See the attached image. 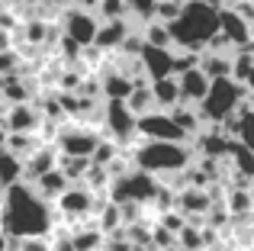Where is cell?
Segmentation results:
<instances>
[{"instance_id": "obj_15", "label": "cell", "mask_w": 254, "mask_h": 251, "mask_svg": "<svg viewBox=\"0 0 254 251\" xmlns=\"http://www.w3.org/2000/svg\"><path fill=\"white\" fill-rule=\"evenodd\" d=\"M212 209V200H209V190H203V187H184L177 193V213L184 216H190V213H209Z\"/></svg>"}, {"instance_id": "obj_41", "label": "cell", "mask_w": 254, "mask_h": 251, "mask_svg": "<svg viewBox=\"0 0 254 251\" xmlns=\"http://www.w3.org/2000/svg\"><path fill=\"white\" fill-rule=\"evenodd\" d=\"M45 3H49V0H45Z\"/></svg>"}, {"instance_id": "obj_6", "label": "cell", "mask_w": 254, "mask_h": 251, "mask_svg": "<svg viewBox=\"0 0 254 251\" xmlns=\"http://www.w3.org/2000/svg\"><path fill=\"white\" fill-rule=\"evenodd\" d=\"M97 16H93L90 10H84V6H71L68 13H64V23H62V32L71 39V42H77L81 49L87 45H93V39H97Z\"/></svg>"}, {"instance_id": "obj_32", "label": "cell", "mask_w": 254, "mask_h": 251, "mask_svg": "<svg viewBox=\"0 0 254 251\" xmlns=\"http://www.w3.org/2000/svg\"><path fill=\"white\" fill-rule=\"evenodd\" d=\"M119 226H123V209L116 203H110L103 209V216H100V232H116Z\"/></svg>"}, {"instance_id": "obj_20", "label": "cell", "mask_w": 254, "mask_h": 251, "mask_svg": "<svg viewBox=\"0 0 254 251\" xmlns=\"http://www.w3.org/2000/svg\"><path fill=\"white\" fill-rule=\"evenodd\" d=\"M168 116L174 120V126H177V129L184 132L187 138L199 135V126H203V116H199V110H190V107H174Z\"/></svg>"}, {"instance_id": "obj_12", "label": "cell", "mask_w": 254, "mask_h": 251, "mask_svg": "<svg viewBox=\"0 0 254 251\" xmlns=\"http://www.w3.org/2000/svg\"><path fill=\"white\" fill-rule=\"evenodd\" d=\"M55 206L62 209L68 219H81V216H87V213L93 209V190H87L84 184H71V187L62 193V200H58Z\"/></svg>"}, {"instance_id": "obj_24", "label": "cell", "mask_w": 254, "mask_h": 251, "mask_svg": "<svg viewBox=\"0 0 254 251\" xmlns=\"http://www.w3.org/2000/svg\"><path fill=\"white\" fill-rule=\"evenodd\" d=\"M0 97L3 100H10L13 107H19V103L29 100V84H23L19 77H0Z\"/></svg>"}, {"instance_id": "obj_21", "label": "cell", "mask_w": 254, "mask_h": 251, "mask_svg": "<svg viewBox=\"0 0 254 251\" xmlns=\"http://www.w3.org/2000/svg\"><path fill=\"white\" fill-rule=\"evenodd\" d=\"M90 168H93L90 158H68V155L58 158V171H62L71 184H84V177H87V171H90Z\"/></svg>"}, {"instance_id": "obj_4", "label": "cell", "mask_w": 254, "mask_h": 251, "mask_svg": "<svg viewBox=\"0 0 254 251\" xmlns=\"http://www.w3.org/2000/svg\"><path fill=\"white\" fill-rule=\"evenodd\" d=\"M245 94H248V90H245V84H238L235 77H219V81H212L209 97L199 103V116H203V123L209 120V123L222 126L229 116L238 113Z\"/></svg>"}, {"instance_id": "obj_5", "label": "cell", "mask_w": 254, "mask_h": 251, "mask_svg": "<svg viewBox=\"0 0 254 251\" xmlns=\"http://www.w3.org/2000/svg\"><path fill=\"white\" fill-rule=\"evenodd\" d=\"M103 126L110 132V138L116 145H126L135 138L138 132V116L129 110L126 100H106V110H103Z\"/></svg>"}, {"instance_id": "obj_35", "label": "cell", "mask_w": 254, "mask_h": 251, "mask_svg": "<svg viewBox=\"0 0 254 251\" xmlns=\"http://www.w3.org/2000/svg\"><path fill=\"white\" fill-rule=\"evenodd\" d=\"M19 64V55L16 52H0V77H10Z\"/></svg>"}, {"instance_id": "obj_31", "label": "cell", "mask_w": 254, "mask_h": 251, "mask_svg": "<svg viewBox=\"0 0 254 251\" xmlns=\"http://www.w3.org/2000/svg\"><path fill=\"white\" fill-rule=\"evenodd\" d=\"M100 16H103V23H113V19H126V0H100Z\"/></svg>"}, {"instance_id": "obj_29", "label": "cell", "mask_w": 254, "mask_h": 251, "mask_svg": "<svg viewBox=\"0 0 254 251\" xmlns=\"http://www.w3.org/2000/svg\"><path fill=\"white\" fill-rule=\"evenodd\" d=\"M116 158H119V145L110 138V142H100V145H97V151H93L90 161L97 164V168H110V164L116 161Z\"/></svg>"}, {"instance_id": "obj_26", "label": "cell", "mask_w": 254, "mask_h": 251, "mask_svg": "<svg viewBox=\"0 0 254 251\" xmlns=\"http://www.w3.org/2000/svg\"><path fill=\"white\" fill-rule=\"evenodd\" d=\"M184 13V0H158V10H155V19L164 26H174Z\"/></svg>"}, {"instance_id": "obj_17", "label": "cell", "mask_w": 254, "mask_h": 251, "mask_svg": "<svg viewBox=\"0 0 254 251\" xmlns=\"http://www.w3.org/2000/svg\"><path fill=\"white\" fill-rule=\"evenodd\" d=\"M68 187H71V181H68V177H64V174H62L58 168L52 171V174L39 177V181L32 184V190H36V193L42 196L45 203H58V200H62V193H64Z\"/></svg>"}, {"instance_id": "obj_38", "label": "cell", "mask_w": 254, "mask_h": 251, "mask_svg": "<svg viewBox=\"0 0 254 251\" xmlns=\"http://www.w3.org/2000/svg\"><path fill=\"white\" fill-rule=\"evenodd\" d=\"M6 248H10V235L0 229V251H6Z\"/></svg>"}, {"instance_id": "obj_14", "label": "cell", "mask_w": 254, "mask_h": 251, "mask_svg": "<svg viewBox=\"0 0 254 251\" xmlns=\"http://www.w3.org/2000/svg\"><path fill=\"white\" fill-rule=\"evenodd\" d=\"M180 81V103H203L206 97H209V87H212V81L203 74L199 68H193V71H184V74L177 77Z\"/></svg>"}, {"instance_id": "obj_30", "label": "cell", "mask_w": 254, "mask_h": 251, "mask_svg": "<svg viewBox=\"0 0 254 251\" xmlns=\"http://www.w3.org/2000/svg\"><path fill=\"white\" fill-rule=\"evenodd\" d=\"M126 10H129L132 16L145 19V23H151V19H155V10H158V0H126Z\"/></svg>"}, {"instance_id": "obj_9", "label": "cell", "mask_w": 254, "mask_h": 251, "mask_svg": "<svg viewBox=\"0 0 254 251\" xmlns=\"http://www.w3.org/2000/svg\"><path fill=\"white\" fill-rule=\"evenodd\" d=\"M39 123H42V116H39L29 103H19V107H10V110L0 113V126H3L6 135H13V132H26V135H32V132L39 129Z\"/></svg>"}, {"instance_id": "obj_13", "label": "cell", "mask_w": 254, "mask_h": 251, "mask_svg": "<svg viewBox=\"0 0 254 251\" xmlns=\"http://www.w3.org/2000/svg\"><path fill=\"white\" fill-rule=\"evenodd\" d=\"M142 68H145V77H148L151 84L164 81V77H174V52L171 49H151V45H145Z\"/></svg>"}, {"instance_id": "obj_8", "label": "cell", "mask_w": 254, "mask_h": 251, "mask_svg": "<svg viewBox=\"0 0 254 251\" xmlns=\"http://www.w3.org/2000/svg\"><path fill=\"white\" fill-rule=\"evenodd\" d=\"M138 135H145V142H187V135L174 126L168 113H148L138 120Z\"/></svg>"}, {"instance_id": "obj_11", "label": "cell", "mask_w": 254, "mask_h": 251, "mask_svg": "<svg viewBox=\"0 0 254 251\" xmlns=\"http://www.w3.org/2000/svg\"><path fill=\"white\" fill-rule=\"evenodd\" d=\"M219 32H222L225 39L232 42V49H248L251 45V23H245L242 16H238L235 10H219Z\"/></svg>"}, {"instance_id": "obj_10", "label": "cell", "mask_w": 254, "mask_h": 251, "mask_svg": "<svg viewBox=\"0 0 254 251\" xmlns=\"http://www.w3.org/2000/svg\"><path fill=\"white\" fill-rule=\"evenodd\" d=\"M58 158H62V155H58L55 145H39V148L23 161V177H26L29 184H36L39 177L52 174V171L58 168Z\"/></svg>"}, {"instance_id": "obj_19", "label": "cell", "mask_w": 254, "mask_h": 251, "mask_svg": "<svg viewBox=\"0 0 254 251\" xmlns=\"http://www.w3.org/2000/svg\"><path fill=\"white\" fill-rule=\"evenodd\" d=\"M151 94H155V103L161 110H174L180 103V81H177V77L155 81V84H151Z\"/></svg>"}, {"instance_id": "obj_25", "label": "cell", "mask_w": 254, "mask_h": 251, "mask_svg": "<svg viewBox=\"0 0 254 251\" xmlns=\"http://www.w3.org/2000/svg\"><path fill=\"white\" fill-rule=\"evenodd\" d=\"M229 158H232V164H235V174L254 177V151H251V148H245L242 142H232Z\"/></svg>"}, {"instance_id": "obj_18", "label": "cell", "mask_w": 254, "mask_h": 251, "mask_svg": "<svg viewBox=\"0 0 254 251\" xmlns=\"http://www.w3.org/2000/svg\"><path fill=\"white\" fill-rule=\"evenodd\" d=\"M16 184H23V161L6 148H0V190H10Z\"/></svg>"}, {"instance_id": "obj_2", "label": "cell", "mask_w": 254, "mask_h": 251, "mask_svg": "<svg viewBox=\"0 0 254 251\" xmlns=\"http://www.w3.org/2000/svg\"><path fill=\"white\" fill-rule=\"evenodd\" d=\"M171 36L174 45L199 55V49H209V42L219 36V10L206 0H184V13L171 26Z\"/></svg>"}, {"instance_id": "obj_23", "label": "cell", "mask_w": 254, "mask_h": 251, "mask_svg": "<svg viewBox=\"0 0 254 251\" xmlns=\"http://www.w3.org/2000/svg\"><path fill=\"white\" fill-rule=\"evenodd\" d=\"M145 45H151V49H174V36H171V26L158 23V19H151V23H145Z\"/></svg>"}, {"instance_id": "obj_7", "label": "cell", "mask_w": 254, "mask_h": 251, "mask_svg": "<svg viewBox=\"0 0 254 251\" xmlns=\"http://www.w3.org/2000/svg\"><path fill=\"white\" fill-rule=\"evenodd\" d=\"M100 142H103V138L93 129H87V126H71V129H64L62 135H58V151L68 155V158H93V151H97Z\"/></svg>"}, {"instance_id": "obj_27", "label": "cell", "mask_w": 254, "mask_h": 251, "mask_svg": "<svg viewBox=\"0 0 254 251\" xmlns=\"http://www.w3.org/2000/svg\"><path fill=\"white\" fill-rule=\"evenodd\" d=\"M177 245L184 251H203L206 248V239H203V229L199 226H187L184 232L177 235Z\"/></svg>"}, {"instance_id": "obj_37", "label": "cell", "mask_w": 254, "mask_h": 251, "mask_svg": "<svg viewBox=\"0 0 254 251\" xmlns=\"http://www.w3.org/2000/svg\"><path fill=\"white\" fill-rule=\"evenodd\" d=\"M0 52H10V32L0 29Z\"/></svg>"}, {"instance_id": "obj_40", "label": "cell", "mask_w": 254, "mask_h": 251, "mask_svg": "<svg viewBox=\"0 0 254 251\" xmlns=\"http://www.w3.org/2000/svg\"><path fill=\"white\" fill-rule=\"evenodd\" d=\"M6 3H16V0H6Z\"/></svg>"}, {"instance_id": "obj_16", "label": "cell", "mask_w": 254, "mask_h": 251, "mask_svg": "<svg viewBox=\"0 0 254 251\" xmlns=\"http://www.w3.org/2000/svg\"><path fill=\"white\" fill-rule=\"evenodd\" d=\"M126 39H129V23H126V19H113V23H100L93 45H97L100 52H106V49H116V45H123Z\"/></svg>"}, {"instance_id": "obj_34", "label": "cell", "mask_w": 254, "mask_h": 251, "mask_svg": "<svg viewBox=\"0 0 254 251\" xmlns=\"http://www.w3.org/2000/svg\"><path fill=\"white\" fill-rule=\"evenodd\" d=\"M100 242H103V232H84V235H74V248H77V251H93V248H100Z\"/></svg>"}, {"instance_id": "obj_36", "label": "cell", "mask_w": 254, "mask_h": 251, "mask_svg": "<svg viewBox=\"0 0 254 251\" xmlns=\"http://www.w3.org/2000/svg\"><path fill=\"white\" fill-rule=\"evenodd\" d=\"M19 248L23 251H49V242H45V235H39V239H19Z\"/></svg>"}, {"instance_id": "obj_42", "label": "cell", "mask_w": 254, "mask_h": 251, "mask_svg": "<svg viewBox=\"0 0 254 251\" xmlns=\"http://www.w3.org/2000/svg\"><path fill=\"white\" fill-rule=\"evenodd\" d=\"M251 251H254V248H251Z\"/></svg>"}, {"instance_id": "obj_22", "label": "cell", "mask_w": 254, "mask_h": 251, "mask_svg": "<svg viewBox=\"0 0 254 251\" xmlns=\"http://www.w3.org/2000/svg\"><path fill=\"white\" fill-rule=\"evenodd\" d=\"M132 90H135V81H129L126 74H110L103 81V97L106 100H129Z\"/></svg>"}, {"instance_id": "obj_1", "label": "cell", "mask_w": 254, "mask_h": 251, "mask_svg": "<svg viewBox=\"0 0 254 251\" xmlns=\"http://www.w3.org/2000/svg\"><path fill=\"white\" fill-rule=\"evenodd\" d=\"M52 226V203H45L26 184L6 190L3 196V209H0V229L13 239H39L45 235Z\"/></svg>"}, {"instance_id": "obj_28", "label": "cell", "mask_w": 254, "mask_h": 251, "mask_svg": "<svg viewBox=\"0 0 254 251\" xmlns=\"http://www.w3.org/2000/svg\"><path fill=\"white\" fill-rule=\"evenodd\" d=\"M251 71H254V55H251L248 49H245V52H238V55L232 58V77H235L238 84H245Z\"/></svg>"}, {"instance_id": "obj_3", "label": "cell", "mask_w": 254, "mask_h": 251, "mask_svg": "<svg viewBox=\"0 0 254 251\" xmlns=\"http://www.w3.org/2000/svg\"><path fill=\"white\" fill-rule=\"evenodd\" d=\"M135 158V168L145 174H177V171L190 168L193 151L180 142H145L132 151Z\"/></svg>"}, {"instance_id": "obj_39", "label": "cell", "mask_w": 254, "mask_h": 251, "mask_svg": "<svg viewBox=\"0 0 254 251\" xmlns=\"http://www.w3.org/2000/svg\"><path fill=\"white\" fill-rule=\"evenodd\" d=\"M245 90H248V94L254 97V71H251V74H248V81H245Z\"/></svg>"}, {"instance_id": "obj_33", "label": "cell", "mask_w": 254, "mask_h": 251, "mask_svg": "<svg viewBox=\"0 0 254 251\" xmlns=\"http://www.w3.org/2000/svg\"><path fill=\"white\" fill-rule=\"evenodd\" d=\"M229 209L238 213V216L248 213V209H251V193H248V190H232V193H229Z\"/></svg>"}]
</instances>
